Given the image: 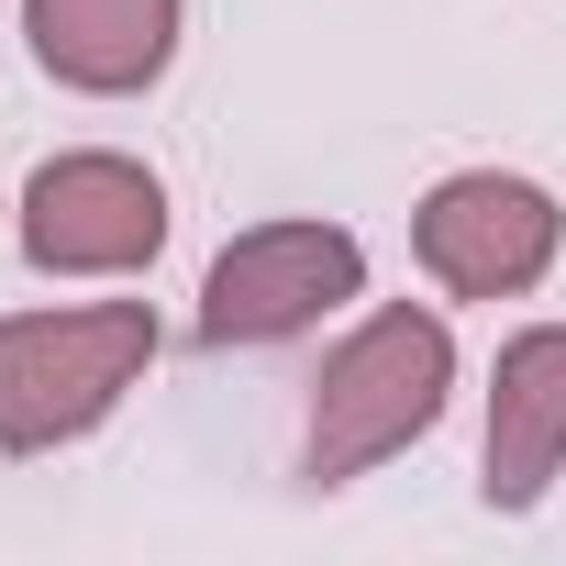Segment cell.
Listing matches in <instances>:
<instances>
[{"mask_svg":"<svg viewBox=\"0 0 566 566\" xmlns=\"http://www.w3.org/2000/svg\"><path fill=\"white\" fill-rule=\"evenodd\" d=\"M444 400H455V334H444V312H422V301L367 312V323L323 356V378H312L301 478H312V489H345V478L389 467L400 444H422V433L444 422Z\"/></svg>","mask_w":566,"mask_h":566,"instance_id":"1","label":"cell"},{"mask_svg":"<svg viewBox=\"0 0 566 566\" xmlns=\"http://www.w3.org/2000/svg\"><path fill=\"white\" fill-rule=\"evenodd\" d=\"M156 367L145 301H78V312H0V455H56L101 433Z\"/></svg>","mask_w":566,"mask_h":566,"instance_id":"2","label":"cell"},{"mask_svg":"<svg viewBox=\"0 0 566 566\" xmlns=\"http://www.w3.org/2000/svg\"><path fill=\"white\" fill-rule=\"evenodd\" d=\"M555 244H566L555 189H533L511 167H455L411 211V255L433 266L444 301H522V290H544Z\"/></svg>","mask_w":566,"mask_h":566,"instance_id":"4","label":"cell"},{"mask_svg":"<svg viewBox=\"0 0 566 566\" xmlns=\"http://www.w3.org/2000/svg\"><path fill=\"white\" fill-rule=\"evenodd\" d=\"M367 290V244L345 222H255L211 255L200 277V345L233 356V345H290L312 334L323 312H345Z\"/></svg>","mask_w":566,"mask_h":566,"instance_id":"3","label":"cell"},{"mask_svg":"<svg viewBox=\"0 0 566 566\" xmlns=\"http://www.w3.org/2000/svg\"><path fill=\"white\" fill-rule=\"evenodd\" d=\"M178 23L189 0H23L34 67L78 101H134L178 67Z\"/></svg>","mask_w":566,"mask_h":566,"instance_id":"7","label":"cell"},{"mask_svg":"<svg viewBox=\"0 0 566 566\" xmlns=\"http://www.w3.org/2000/svg\"><path fill=\"white\" fill-rule=\"evenodd\" d=\"M156 255H167L156 167H134L112 145H78V156L34 167V189H23V266H45V277H134Z\"/></svg>","mask_w":566,"mask_h":566,"instance_id":"5","label":"cell"},{"mask_svg":"<svg viewBox=\"0 0 566 566\" xmlns=\"http://www.w3.org/2000/svg\"><path fill=\"white\" fill-rule=\"evenodd\" d=\"M566 478V323H533L489 367V444H478V500L489 511H544Z\"/></svg>","mask_w":566,"mask_h":566,"instance_id":"6","label":"cell"}]
</instances>
